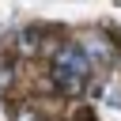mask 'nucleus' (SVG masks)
<instances>
[{
    "mask_svg": "<svg viewBox=\"0 0 121 121\" xmlns=\"http://www.w3.org/2000/svg\"><path fill=\"white\" fill-rule=\"evenodd\" d=\"M53 68H60V72H68V76H79V79L91 76V60L83 57L79 45H60V49L53 53Z\"/></svg>",
    "mask_w": 121,
    "mask_h": 121,
    "instance_id": "obj_1",
    "label": "nucleus"
},
{
    "mask_svg": "<svg viewBox=\"0 0 121 121\" xmlns=\"http://www.w3.org/2000/svg\"><path fill=\"white\" fill-rule=\"evenodd\" d=\"M53 87H57L60 95H83V91H87V79H79V76H68V72H60V68H53Z\"/></svg>",
    "mask_w": 121,
    "mask_h": 121,
    "instance_id": "obj_2",
    "label": "nucleus"
},
{
    "mask_svg": "<svg viewBox=\"0 0 121 121\" xmlns=\"http://www.w3.org/2000/svg\"><path fill=\"white\" fill-rule=\"evenodd\" d=\"M15 45H19V53H23V57L38 53V49H42V30H38V26H23V30L15 34Z\"/></svg>",
    "mask_w": 121,
    "mask_h": 121,
    "instance_id": "obj_3",
    "label": "nucleus"
},
{
    "mask_svg": "<svg viewBox=\"0 0 121 121\" xmlns=\"http://www.w3.org/2000/svg\"><path fill=\"white\" fill-rule=\"evenodd\" d=\"M11 79H15V68H11V60H4V57H0V91H8V87H11Z\"/></svg>",
    "mask_w": 121,
    "mask_h": 121,
    "instance_id": "obj_4",
    "label": "nucleus"
},
{
    "mask_svg": "<svg viewBox=\"0 0 121 121\" xmlns=\"http://www.w3.org/2000/svg\"><path fill=\"white\" fill-rule=\"evenodd\" d=\"M11 121H42V113H38V110H30V106H19V110L11 113Z\"/></svg>",
    "mask_w": 121,
    "mask_h": 121,
    "instance_id": "obj_5",
    "label": "nucleus"
}]
</instances>
